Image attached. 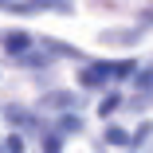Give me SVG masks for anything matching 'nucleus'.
<instances>
[{
  "label": "nucleus",
  "instance_id": "20e7f679",
  "mask_svg": "<svg viewBox=\"0 0 153 153\" xmlns=\"http://www.w3.org/2000/svg\"><path fill=\"white\" fill-rule=\"evenodd\" d=\"M47 106L63 110V106H75V94H47Z\"/></svg>",
  "mask_w": 153,
  "mask_h": 153
},
{
  "label": "nucleus",
  "instance_id": "0eeeda50",
  "mask_svg": "<svg viewBox=\"0 0 153 153\" xmlns=\"http://www.w3.org/2000/svg\"><path fill=\"white\" fill-rule=\"evenodd\" d=\"M0 4H12V0H0Z\"/></svg>",
  "mask_w": 153,
  "mask_h": 153
},
{
  "label": "nucleus",
  "instance_id": "7ed1b4c3",
  "mask_svg": "<svg viewBox=\"0 0 153 153\" xmlns=\"http://www.w3.org/2000/svg\"><path fill=\"white\" fill-rule=\"evenodd\" d=\"M27 4H36L39 12L51 8V12H71V0H27Z\"/></svg>",
  "mask_w": 153,
  "mask_h": 153
},
{
  "label": "nucleus",
  "instance_id": "f03ea898",
  "mask_svg": "<svg viewBox=\"0 0 153 153\" xmlns=\"http://www.w3.org/2000/svg\"><path fill=\"white\" fill-rule=\"evenodd\" d=\"M0 43H4V51H27V43H32V36H27V32H4V36H0Z\"/></svg>",
  "mask_w": 153,
  "mask_h": 153
},
{
  "label": "nucleus",
  "instance_id": "f257e3e1",
  "mask_svg": "<svg viewBox=\"0 0 153 153\" xmlns=\"http://www.w3.org/2000/svg\"><path fill=\"white\" fill-rule=\"evenodd\" d=\"M122 75H134V63H94L82 71V86H98V82L122 79Z\"/></svg>",
  "mask_w": 153,
  "mask_h": 153
},
{
  "label": "nucleus",
  "instance_id": "39448f33",
  "mask_svg": "<svg viewBox=\"0 0 153 153\" xmlns=\"http://www.w3.org/2000/svg\"><path fill=\"white\" fill-rule=\"evenodd\" d=\"M106 137H110L114 145H126V141H130V134H126V130H118V126H110V130H106Z\"/></svg>",
  "mask_w": 153,
  "mask_h": 153
},
{
  "label": "nucleus",
  "instance_id": "423d86ee",
  "mask_svg": "<svg viewBox=\"0 0 153 153\" xmlns=\"http://www.w3.org/2000/svg\"><path fill=\"white\" fill-rule=\"evenodd\" d=\"M118 102H122L118 94H106V98L98 102V114H110V110H118Z\"/></svg>",
  "mask_w": 153,
  "mask_h": 153
}]
</instances>
